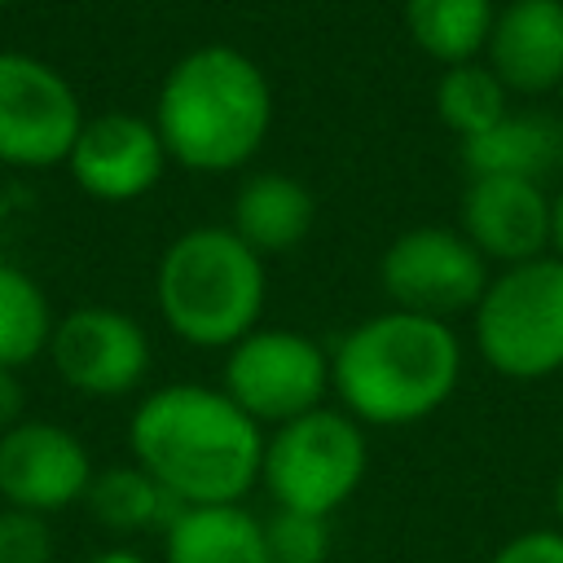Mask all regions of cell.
I'll list each match as a JSON object with an SVG mask.
<instances>
[{
	"instance_id": "obj_1",
	"label": "cell",
	"mask_w": 563,
	"mask_h": 563,
	"mask_svg": "<svg viewBox=\"0 0 563 563\" xmlns=\"http://www.w3.org/2000/svg\"><path fill=\"white\" fill-rule=\"evenodd\" d=\"M264 427L220 387L167 383L150 391L128 422L132 462L180 506H233L260 484Z\"/></svg>"
},
{
	"instance_id": "obj_2",
	"label": "cell",
	"mask_w": 563,
	"mask_h": 563,
	"mask_svg": "<svg viewBox=\"0 0 563 563\" xmlns=\"http://www.w3.org/2000/svg\"><path fill=\"white\" fill-rule=\"evenodd\" d=\"M462 383V339L449 321L387 308L330 347V391L361 427H413Z\"/></svg>"
},
{
	"instance_id": "obj_3",
	"label": "cell",
	"mask_w": 563,
	"mask_h": 563,
	"mask_svg": "<svg viewBox=\"0 0 563 563\" xmlns=\"http://www.w3.org/2000/svg\"><path fill=\"white\" fill-rule=\"evenodd\" d=\"M154 128L167 158L180 167L238 172L260 154L273 128L268 75L233 44H202L167 70Z\"/></svg>"
},
{
	"instance_id": "obj_4",
	"label": "cell",
	"mask_w": 563,
	"mask_h": 563,
	"mask_svg": "<svg viewBox=\"0 0 563 563\" xmlns=\"http://www.w3.org/2000/svg\"><path fill=\"white\" fill-rule=\"evenodd\" d=\"M154 299L176 339L229 352L260 325L268 273L264 260L233 229L198 224L163 251Z\"/></svg>"
},
{
	"instance_id": "obj_5",
	"label": "cell",
	"mask_w": 563,
	"mask_h": 563,
	"mask_svg": "<svg viewBox=\"0 0 563 563\" xmlns=\"http://www.w3.org/2000/svg\"><path fill=\"white\" fill-rule=\"evenodd\" d=\"M471 334L479 361L515 383H537L563 369V260L537 255L488 277Z\"/></svg>"
},
{
	"instance_id": "obj_6",
	"label": "cell",
	"mask_w": 563,
	"mask_h": 563,
	"mask_svg": "<svg viewBox=\"0 0 563 563\" xmlns=\"http://www.w3.org/2000/svg\"><path fill=\"white\" fill-rule=\"evenodd\" d=\"M365 471H369L365 427L339 405H321L264 435L260 484L273 497V510L330 519L343 501H352Z\"/></svg>"
},
{
	"instance_id": "obj_7",
	"label": "cell",
	"mask_w": 563,
	"mask_h": 563,
	"mask_svg": "<svg viewBox=\"0 0 563 563\" xmlns=\"http://www.w3.org/2000/svg\"><path fill=\"white\" fill-rule=\"evenodd\" d=\"M220 391L260 427H282L325 405L330 352L303 330L255 325L224 352Z\"/></svg>"
},
{
	"instance_id": "obj_8",
	"label": "cell",
	"mask_w": 563,
	"mask_h": 563,
	"mask_svg": "<svg viewBox=\"0 0 563 563\" xmlns=\"http://www.w3.org/2000/svg\"><path fill=\"white\" fill-rule=\"evenodd\" d=\"M378 282L400 312L449 321L457 312H475L488 286V260L449 224H418L391 238L378 260Z\"/></svg>"
},
{
	"instance_id": "obj_9",
	"label": "cell",
	"mask_w": 563,
	"mask_h": 563,
	"mask_svg": "<svg viewBox=\"0 0 563 563\" xmlns=\"http://www.w3.org/2000/svg\"><path fill=\"white\" fill-rule=\"evenodd\" d=\"M79 128V97L48 62L26 53H0V163H62L70 158Z\"/></svg>"
},
{
	"instance_id": "obj_10",
	"label": "cell",
	"mask_w": 563,
	"mask_h": 563,
	"mask_svg": "<svg viewBox=\"0 0 563 563\" xmlns=\"http://www.w3.org/2000/svg\"><path fill=\"white\" fill-rule=\"evenodd\" d=\"M48 356L66 387L110 400V396H128L145 378L150 339L128 312L88 303V308L66 312L53 325Z\"/></svg>"
},
{
	"instance_id": "obj_11",
	"label": "cell",
	"mask_w": 563,
	"mask_h": 563,
	"mask_svg": "<svg viewBox=\"0 0 563 563\" xmlns=\"http://www.w3.org/2000/svg\"><path fill=\"white\" fill-rule=\"evenodd\" d=\"M92 475V457L70 427L22 418L0 435V501L13 510L48 519L84 501Z\"/></svg>"
},
{
	"instance_id": "obj_12",
	"label": "cell",
	"mask_w": 563,
	"mask_h": 563,
	"mask_svg": "<svg viewBox=\"0 0 563 563\" xmlns=\"http://www.w3.org/2000/svg\"><path fill=\"white\" fill-rule=\"evenodd\" d=\"M462 238L488 264H528L550 255V194L523 176H471L457 211Z\"/></svg>"
},
{
	"instance_id": "obj_13",
	"label": "cell",
	"mask_w": 563,
	"mask_h": 563,
	"mask_svg": "<svg viewBox=\"0 0 563 563\" xmlns=\"http://www.w3.org/2000/svg\"><path fill=\"white\" fill-rule=\"evenodd\" d=\"M66 163L84 194L106 198V202H128L158 185L167 150L150 119L110 110L79 128Z\"/></svg>"
},
{
	"instance_id": "obj_14",
	"label": "cell",
	"mask_w": 563,
	"mask_h": 563,
	"mask_svg": "<svg viewBox=\"0 0 563 563\" xmlns=\"http://www.w3.org/2000/svg\"><path fill=\"white\" fill-rule=\"evenodd\" d=\"M484 66L506 92L541 97L563 84V0H506L497 4Z\"/></svg>"
},
{
	"instance_id": "obj_15",
	"label": "cell",
	"mask_w": 563,
	"mask_h": 563,
	"mask_svg": "<svg viewBox=\"0 0 563 563\" xmlns=\"http://www.w3.org/2000/svg\"><path fill=\"white\" fill-rule=\"evenodd\" d=\"M317 224L312 189L290 172H255L233 194V233L260 255H290Z\"/></svg>"
},
{
	"instance_id": "obj_16",
	"label": "cell",
	"mask_w": 563,
	"mask_h": 563,
	"mask_svg": "<svg viewBox=\"0 0 563 563\" xmlns=\"http://www.w3.org/2000/svg\"><path fill=\"white\" fill-rule=\"evenodd\" d=\"M163 563H268L264 519L242 501L185 506L163 532Z\"/></svg>"
},
{
	"instance_id": "obj_17",
	"label": "cell",
	"mask_w": 563,
	"mask_h": 563,
	"mask_svg": "<svg viewBox=\"0 0 563 563\" xmlns=\"http://www.w3.org/2000/svg\"><path fill=\"white\" fill-rule=\"evenodd\" d=\"M471 176H523L537 180L563 163V123L550 114H506L488 132L462 141Z\"/></svg>"
},
{
	"instance_id": "obj_18",
	"label": "cell",
	"mask_w": 563,
	"mask_h": 563,
	"mask_svg": "<svg viewBox=\"0 0 563 563\" xmlns=\"http://www.w3.org/2000/svg\"><path fill=\"white\" fill-rule=\"evenodd\" d=\"M88 515L114 532V537H141V532H167L172 519L185 510L154 475H145L136 462L123 466H106L92 475L88 493H84Z\"/></svg>"
},
{
	"instance_id": "obj_19",
	"label": "cell",
	"mask_w": 563,
	"mask_h": 563,
	"mask_svg": "<svg viewBox=\"0 0 563 563\" xmlns=\"http://www.w3.org/2000/svg\"><path fill=\"white\" fill-rule=\"evenodd\" d=\"M497 4L493 0H405V31L440 66L475 62L488 44Z\"/></svg>"
},
{
	"instance_id": "obj_20",
	"label": "cell",
	"mask_w": 563,
	"mask_h": 563,
	"mask_svg": "<svg viewBox=\"0 0 563 563\" xmlns=\"http://www.w3.org/2000/svg\"><path fill=\"white\" fill-rule=\"evenodd\" d=\"M506 97H510L506 84L484 62H462V66H444L435 84V114L457 141H471L510 114Z\"/></svg>"
},
{
	"instance_id": "obj_21",
	"label": "cell",
	"mask_w": 563,
	"mask_h": 563,
	"mask_svg": "<svg viewBox=\"0 0 563 563\" xmlns=\"http://www.w3.org/2000/svg\"><path fill=\"white\" fill-rule=\"evenodd\" d=\"M53 339L44 290L13 264H0V369L31 365Z\"/></svg>"
},
{
	"instance_id": "obj_22",
	"label": "cell",
	"mask_w": 563,
	"mask_h": 563,
	"mask_svg": "<svg viewBox=\"0 0 563 563\" xmlns=\"http://www.w3.org/2000/svg\"><path fill=\"white\" fill-rule=\"evenodd\" d=\"M264 545H268V563H330L334 532H330V519L273 510L264 519Z\"/></svg>"
},
{
	"instance_id": "obj_23",
	"label": "cell",
	"mask_w": 563,
	"mask_h": 563,
	"mask_svg": "<svg viewBox=\"0 0 563 563\" xmlns=\"http://www.w3.org/2000/svg\"><path fill=\"white\" fill-rule=\"evenodd\" d=\"M57 541L44 515L0 506V563H53Z\"/></svg>"
},
{
	"instance_id": "obj_24",
	"label": "cell",
	"mask_w": 563,
	"mask_h": 563,
	"mask_svg": "<svg viewBox=\"0 0 563 563\" xmlns=\"http://www.w3.org/2000/svg\"><path fill=\"white\" fill-rule=\"evenodd\" d=\"M488 563H563V532L559 528H523L506 537Z\"/></svg>"
},
{
	"instance_id": "obj_25",
	"label": "cell",
	"mask_w": 563,
	"mask_h": 563,
	"mask_svg": "<svg viewBox=\"0 0 563 563\" xmlns=\"http://www.w3.org/2000/svg\"><path fill=\"white\" fill-rule=\"evenodd\" d=\"M22 400H26V396H22L18 374H13V369H0V435L22 422Z\"/></svg>"
},
{
	"instance_id": "obj_26",
	"label": "cell",
	"mask_w": 563,
	"mask_h": 563,
	"mask_svg": "<svg viewBox=\"0 0 563 563\" xmlns=\"http://www.w3.org/2000/svg\"><path fill=\"white\" fill-rule=\"evenodd\" d=\"M84 563H154V559H145V554H141V550H132V545H106V550L88 554Z\"/></svg>"
},
{
	"instance_id": "obj_27",
	"label": "cell",
	"mask_w": 563,
	"mask_h": 563,
	"mask_svg": "<svg viewBox=\"0 0 563 563\" xmlns=\"http://www.w3.org/2000/svg\"><path fill=\"white\" fill-rule=\"evenodd\" d=\"M550 251L563 260V189L550 198Z\"/></svg>"
},
{
	"instance_id": "obj_28",
	"label": "cell",
	"mask_w": 563,
	"mask_h": 563,
	"mask_svg": "<svg viewBox=\"0 0 563 563\" xmlns=\"http://www.w3.org/2000/svg\"><path fill=\"white\" fill-rule=\"evenodd\" d=\"M550 510H554V528L563 532V471L554 475V488H550Z\"/></svg>"
},
{
	"instance_id": "obj_29",
	"label": "cell",
	"mask_w": 563,
	"mask_h": 563,
	"mask_svg": "<svg viewBox=\"0 0 563 563\" xmlns=\"http://www.w3.org/2000/svg\"><path fill=\"white\" fill-rule=\"evenodd\" d=\"M4 4H9V0H0V9H4Z\"/></svg>"
}]
</instances>
